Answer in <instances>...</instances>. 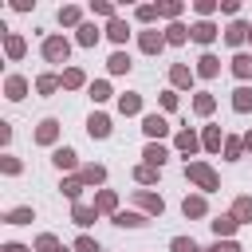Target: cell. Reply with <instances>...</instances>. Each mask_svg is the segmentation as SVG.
<instances>
[{
    "instance_id": "6da1fadb",
    "label": "cell",
    "mask_w": 252,
    "mask_h": 252,
    "mask_svg": "<svg viewBox=\"0 0 252 252\" xmlns=\"http://www.w3.org/2000/svg\"><path fill=\"white\" fill-rule=\"evenodd\" d=\"M185 177H189V181H197L201 189H217V173H213L209 165H201V161L185 165Z\"/></svg>"
},
{
    "instance_id": "7a4b0ae2",
    "label": "cell",
    "mask_w": 252,
    "mask_h": 252,
    "mask_svg": "<svg viewBox=\"0 0 252 252\" xmlns=\"http://www.w3.org/2000/svg\"><path fill=\"white\" fill-rule=\"evenodd\" d=\"M67 51H71V47H67V39H59V35H51V39L43 43V55H47L51 63H59V59H67Z\"/></svg>"
},
{
    "instance_id": "3957f363",
    "label": "cell",
    "mask_w": 252,
    "mask_h": 252,
    "mask_svg": "<svg viewBox=\"0 0 252 252\" xmlns=\"http://www.w3.org/2000/svg\"><path fill=\"white\" fill-rule=\"evenodd\" d=\"M87 130H91L94 138H106V134H110V118H106V114H91V122H87Z\"/></svg>"
},
{
    "instance_id": "277c9868",
    "label": "cell",
    "mask_w": 252,
    "mask_h": 252,
    "mask_svg": "<svg viewBox=\"0 0 252 252\" xmlns=\"http://www.w3.org/2000/svg\"><path fill=\"white\" fill-rule=\"evenodd\" d=\"M142 130H146L150 138H158V134H165V118H158V114H146V122H142Z\"/></svg>"
},
{
    "instance_id": "5b68a950",
    "label": "cell",
    "mask_w": 252,
    "mask_h": 252,
    "mask_svg": "<svg viewBox=\"0 0 252 252\" xmlns=\"http://www.w3.org/2000/svg\"><path fill=\"white\" fill-rule=\"evenodd\" d=\"M189 35H193V39H197V43H209V39H213V35H217V28H213V24H205V20H201V24H197V28H193V32H189Z\"/></svg>"
},
{
    "instance_id": "8992f818",
    "label": "cell",
    "mask_w": 252,
    "mask_h": 252,
    "mask_svg": "<svg viewBox=\"0 0 252 252\" xmlns=\"http://www.w3.org/2000/svg\"><path fill=\"white\" fill-rule=\"evenodd\" d=\"M232 106H236L240 114H244V110H252V91H248V87H240V91L232 94Z\"/></svg>"
},
{
    "instance_id": "52a82bcc",
    "label": "cell",
    "mask_w": 252,
    "mask_h": 252,
    "mask_svg": "<svg viewBox=\"0 0 252 252\" xmlns=\"http://www.w3.org/2000/svg\"><path fill=\"white\" fill-rule=\"evenodd\" d=\"M248 32H252V28H248V24H240V20H236V24H232V28H228V32H224V39H228V43H240V39H244V35H248Z\"/></svg>"
},
{
    "instance_id": "ba28073f",
    "label": "cell",
    "mask_w": 252,
    "mask_h": 252,
    "mask_svg": "<svg viewBox=\"0 0 252 252\" xmlns=\"http://www.w3.org/2000/svg\"><path fill=\"white\" fill-rule=\"evenodd\" d=\"M197 71H201L205 79H213V75L220 71V63H217V55H201V67H197Z\"/></svg>"
},
{
    "instance_id": "9c48e42d",
    "label": "cell",
    "mask_w": 252,
    "mask_h": 252,
    "mask_svg": "<svg viewBox=\"0 0 252 252\" xmlns=\"http://www.w3.org/2000/svg\"><path fill=\"white\" fill-rule=\"evenodd\" d=\"M138 106H142L138 94H122V98H118V110H122V114H138Z\"/></svg>"
},
{
    "instance_id": "30bf717a",
    "label": "cell",
    "mask_w": 252,
    "mask_h": 252,
    "mask_svg": "<svg viewBox=\"0 0 252 252\" xmlns=\"http://www.w3.org/2000/svg\"><path fill=\"white\" fill-rule=\"evenodd\" d=\"M110 71H114V75H122V71H130V55H122V51H114V55H110Z\"/></svg>"
},
{
    "instance_id": "8fae6325",
    "label": "cell",
    "mask_w": 252,
    "mask_h": 252,
    "mask_svg": "<svg viewBox=\"0 0 252 252\" xmlns=\"http://www.w3.org/2000/svg\"><path fill=\"white\" fill-rule=\"evenodd\" d=\"M165 158H169V154H165V146H146V161H150V165H161Z\"/></svg>"
},
{
    "instance_id": "7c38bea8",
    "label": "cell",
    "mask_w": 252,
    "mask_h": 252,
    "mask_svg": "<svg viewBox=\"0 0 252 252\" xmlns=\"http://www.w3.org/2000/svg\"><path fill=\"white\" fill-rule=\"evenodd\" d=\"M55 165H59V169H71V165H75V150H67V146L55 150Z\"/></svg>"
},
{
    "instance_id": "4fadbf2b",
    "label": "cell",
    "mask_w": 252,
    "mask_h": 252,
    "mask_svg": "<svg viewBox=\"0 0 252 252\" xmlns=\"http://www.w3.org/2000/svg\"><path fill=\"white\" fill-rule=\"evenodd\" d=\"M181 209H185V217H201V213H205V201H201V197H185Z\"/></svg>"
},
{
    "instance_id": "5bb4252c",
    "label": "cell",
    "mask_w": 252,
    "mask_h": 252,
    "mask_svg": "<svg viewBox=\"0 0 252 252\" xmlns=\"http://www.w3.org/2000/svg\"><path fill=\"white\" fill-rule=\"evenodd\" d=\"M236 224H240V220H236V217H217V220H213V232H217V236H220V232H232V228H236Z\"/></svg>"
},
{
    "instance_id": "9a60e30c",
    "label": "cell",
    "mask_w": 252,
    "mask_h": 252,
    "mask_svg": "<svg viewBox=\"0 0 252 252\" xmlns=\"http://www.w3.org/2000/svg\"><path fill=\"white\" fill-rule=\"evenodd\" d=\"M232 71H236L240 79H248V75H252V59H248V55H236V59H232Z\"/></svg>"
},
{
    "instance_id": "2e32d148",
    "label": "cell",
    "mask_w": 252,
    "mask_h": 252,
    "mask_svg": "<svg viewBox=\"0 0 252 252\" xmlns=\"http://www.w3.org/2000/svg\"><path fill=\"white\" fill-rule=\"evenodd\" d=\"M232 217H236V220H252V201H248V197H240V201H236V209H232Z\"/></svg>"
},
{
    "instance_id": "e0dca14e",
    "label": "cell",
    "mask_w": 252,
    "mask_h": 252,
    "mask_svg": "<svg viewBox=\"0 0 252 252\" xmlns=\"http://www.w3.org/2000/svg\"><path fill=\"white\" fill-rule=\"evenodd\" d=\"M55 126H59L55 118H47V122H39V134H35V138H39V142H51V138H55Z\"/></svg>"
},
{
    "instance_id": "ac0fdd59",
    "label": "cell",
    "mask_w": 252,
    "mask_h": 252,
    "mask_svg": "<svg viewBox=\"0 0 252 252\" xmlns=\"http://www.w3.org/2000/svg\"><path fill=\"white\" fill-rule=\"evenodd\" d=\"M177 146H181L185 154H193V150H197V138H193V130H181V134H177Z\"/></svg>"
},
{
    "instance_id": "d6986e66",
    "label": "cell",
    "mask_w": 252,
    "mask_h": 252,
    "mask_svg": "<svg viewBox=\"0 0 252 252\" xmlns=\"http://www.w3.org/2000/svg\"><path fill=\"white\" fill-rule=\"evenodd\" d=\"M185 35H189V32H185L181 24H169V32H165V39H169V43H185Z\"/></svg>"
},
{
    "instance_id": "ffe728a7",
    "label": "cell",
    "mask_w": 252,
    "mask_h": 252,
    "mask_svg": "<svg viewBox=\"0 0 252 252\" xmlns=\"http://www.w3.org/2000/svg\"><path fill=\"white\" fill-rule=\"evenodd\" d=\"M161 43H165V39H161L158 32H146V35H142V47H146V51H158Z\"/></svg>"
},
{
    "instance_id": "44dd1931",
    "label": "cell",
    "mask_w": 252,
    "mask_h": 252,
    "mask_svg": "<svg viewBox=\"0 0 252 252\" xmlns=\"http://www.w3.org/2000/svg\"><path fill=\"white\" fill-rule=\"evenodd\" d=\"M114 224H122V228H126V224H130V228H138V224H142V217H138V213H118V217H114Z\"/></svg>"
},
{
    "instance_id": "7402d4cb",
    "label": "cell",
    "mask_w": 252,
    "mask_h": 252,
    "mask_svg": "<svg viewBox=\"0 0 252 252\" xmlns=\"http://www.w3.org/2000/svg\"><path fill=\"white\" fill-rule=\"evenodd\" d=\"M169 248H173V252H201V248H197L193 240H185V236H173V244H169Z\"/></svg>"
},
{
    "instance_id": "603a6c76",
    "label": "cell",
    "mask_w": 252,
    "mask_h": 252,
    "mask_svg": "<svg viewBox=\"0 0 252 252\" xmlns=\"http://www.w3.org/2000/svg\"><path fill=\"white\" fill-rule=\"evenodd\" d=\"M126 35H130V32H126V24H122V20H110V39H118V43H122Z\"/></svg>"
},
{
    "instance_id": "cb8c5ba5",
    "label": "cell",
    "mask_w": 252,
    "mask_h": 252,
    "mask_svg": "<svg viewBox=\"0 0 252 252\" xmlns=\"http://www.w3.org/2000/svg\"><path fill=\"white\" fill-rule=\"evenodd\" d=\"M94 39H98V32H94L91 24H83V28H79V43H87V47H91Z\"/></svg>"
},
{
    "instance_id": "d4e9b609",
    "label": "cell",
    "mask_w": 252,
    "mask_h": 252,
    "mask_svg": "<svg viewBox=\"0 0 252 252\" xmlns=\"http://www.w3.org/2000/svg\"><path fill=\"white\" fill-rule=\"evenodd\" d=\"M205 146H209V150H220V130H217V126L205 130Z\"/></svg>"
},
{
    "instance_id": "484cf974",
    "label": "cell",
    "mask_w": 252,
    "mask_h": 252,
    "mask_svg": "<svg viewBox=\"0 0 252 252\" xmlns=\"http://www.w3.org/2000/svg\"><path fill=\"white\" fill-rule=\"evenodd\" d=\"M138 201L150 209V213H161V197H150V193H138Z\"/></svg>"
},
{
    "instance_id": "4316f807",
    "label": "cell",
    "mask_w": 252,
    "mask_h": 252,
    "mask_svg": "<svg viewBox=\"0 0 252 252\" xmlns=\"http://www.w3.org/2000/svg\"><path fill=\"white\" fill-rule=\"evenodd\" d=\"M8 98H24V79H8Z\"/></svg>"
},
{
    "instance_id": "83f0119b",
    "label": "cell",
    "mask_w": 252,
    "mask_h": 252,
    "mask_svg": "<svg viewBox=\"0 0 252 252\" xmlns=\"http://www.w3.org/2000/svg\"><path fill=\"white\" fill-rule=\"evenodd\" d=\"M75 220H79V224H91V220H94V209H83V205H75Z\"/></svg>"
},
{
    "instance_id": "f1b7e54d",
    "label": "cell",
    "mask_w": 252,
    "mask_h": 252,
    "mask_svg": "<svg viewBox=\"0 0 252 252\" xmlns=\"http://www.w3.org/2000/svg\"><path fill=\"white\" fill-rule=\"evenodd\" d=\"M75 252H98V244H94L91 236H79V240H75Z\"/></svg>"
},
{
    "instance_id": "f546056e",
    "label": "cell",
    "mask_w": 252,
    "mask_h": 252,
    "mask_svg": "<svg viewBox=\"0 0 252 252\" xmlns=\"http://www.w3.org/2000/svg\"><path fill=\"white\" fill-rule=\"evenodd\" d=\"M189 79H193V75H189V67H173V83H177V87H185Z\"/></svg>"
},
{
    "instance_id": "4dcf8cb0",
    "label": "cell",
    "mask_w": 252,
    "mask_h": 252,
    "mask_svg": "<svg viewBox=\"0 0 252 252\" xmlns=\"http://www.w3.org/2000/svg\"><path fill=\"white\" fill-rule=\"evenodd\" d=\"M106 94H110V87H106V83H94V87H91V98H94V102H102Z\"/></svg>"
},
{
    "instance_id": "1f68e13d",
    "label": "cell",
    "mask_w": 252,
    "mask_h": 252,
    "mask_svg": "<svg viewBox=\"0 0 252 252\" xmlns=\"http://www.w3.org/2000/svg\"><path fill=\"white\" fill-rule=\"evenodd\" d=\"M8 220L12 224H24V220H32V209H16V213H8Z\"/></svg>"
},
{
    "instance_id": "d6a6232c",
    "label": "cell",
    "mask_w": 252,
    "mask_h": 252,
    "mask_svg": "<svg viewBox=\"0 0 252 252\" xmlns=\"http://www.w3.org/2000/svg\"><path fill=\"white\" fill-rule=\"evenodd\" d=\"M39 252H63V248L55 244V236H39Z\"/></svg>"
},
{
    "instance_id": "836d02e7",
    "label": "cell",
    "mask_w": 252,
    "mask_h": 252,
    "mask_svg": "<svg viewBox=\"0 0 252 252\" xmlns=\"http://www.w3.org/2000/svg\"><path fill=\"white\" fill-rule=\"evenodd\" d=\"M24 51V39L20 35H8V55H20Z\"/></svg>"
},
{
    "instance_id": "e575fe53",
    "label": "cell",
    "mask_w": 252,
    "mask_h": 252,
    "mask_svg": "<svg viewBox=\"0 0 252 252\" xmlns=\"http://www.w3.org/2000/svg\"><path fill=\"white\" fill-rule=\"evenodd\" d=\"M79 83H83V71H67L63 75V87H79Z\"/></svg>"
},
{
    "instance_id": "d590c367",
    "label": "cell",
    "mask_w": 252,
    "mask_h": 252,
    "mask_svg": "<svg viewBox=\"0 0 252 252\" xmlns=\"http://www.w3.org/2000/svg\"><path fill=\"white\" fill-rule=\"evenodd\" d=\"M213 110V98L209 94H197V114H209Z\"/></svg>"
},
{
    "instance_id": "8d00e7d4",
    "label": "cell",
    "mask_w": 252,
    "mask_h": 252,
    "mask_svg": "<svg viewBox=\"0 0 252 252\" xmlns=\"http://www.w3.org/2000/svg\"><path fill=\"white\" fill-rule=\"evenodd\" d=\"M83 177H87V181H102V165H87Z\"/></svg>"
},
{
    "instance_id": "74e56055",
    "label": "cell",
    "mask_w": 252,
    "mask_h": 252,
    "mask_svg": "<svg viewBox=\"0 0 252 252\" xmlns=\"http://www.w3.org/2000/svg\"><path fill=\"white\" fill-rule=\"evenodd\" d=\"M55 87H59V83H55V79H51V75H43V79H39V91H43V94H51V91H55Z\"/></svg>"
},
{
    "instance_id": "f35d334b",
    "label": "cell",
    "mask_w": 252,
    "mask_h": 252,
    "mask_svg": "<svg viewBox=\"0 0 252 252\" xmlns=\"http://www.w3.org/2000/svg\"><path fill=\"white\" fill-rule=\"evenodd\" d=\"M59 20H63V24H75V20H79V12H75V8H63V12H59Z\"/></svg>"
},
{
    "instance_id": "ab89813d",
    "label": "cell",
    "mask_w": 252,
    "mask_h": 252,
    "mask_svg": "<svg viewBox=\"0 0 252 252\" xmlns=\"http://www.w3.org/2000/svg\"><path fill=\"white\" fill-rule=\"evenodd\" d=\"M154 177H158L154 165H142V169H138V181H154Z\"/></svg>"
},
{
    "instance_id": "60d3db41",
    "label": "cell",
    "mask_w": 252,
    "mask_h": 252,
    "mask_svg": "<svg viewBox=\"0 0 252 252\" xmlns=\"http://www.w3.org/2000/svg\"><path fill=\"white\" fill-rule=\"evenodd\" d=\"M158 12H161V16H177V12H181V4H161Z\"/></svg>"
},
{
    "instance_id": "b9f144b4",
    "label": "cell",
    "mask_w": 252,
    "mask_h": 252,
    "mask_svg": "<svg viewBox=\"0 0 252 252\" xmlns=\"http://www.w3.org/2000/svg\"><path fill=\"white\" fill-rule=\"evenodd\" d=\"M220 252H240V244H220Z\"/></svg>"
},
{
    "instance_id": "7bdbcfd3",
    "label": "cell",
    "mask_w": 252,
    "mask_h": 252,
    "mask_svg": "<svg viewBox=\"0 0 252 252\" xmlns=\"http://www.w3.org/2000/svg\"><path fill=\"white\" fill-rule=\"evenodd\" d=\"M244 146H252V134H248V138H244Z\"/></svg>"
},
{
    "instance_id": "ee69618b",
    "label": "cell",
    "mask_w": 252,
    "mask_h": 252,
    "mask_svg": "<svg viewBox=\"0 0 252 252\" xmlns=\"http://www.w3.org/2000/svg\"><path fill=\"white\" fill-rule=\"evenodd\" d=\"M209 252H220V244H217V248H209Z\"/></svg>"
},
{
    "instance_id": "f6af8a7d",
    "label": "cell",
    "mask_w": 252,
    "mask_h": 252,
    "mask_svg": "<svg viewBox=\"0 0 252 252\" xmlns=\"http://www.w3.org/2000/svg\"><path fill=\"white\" fill-rule=\"evenodd\" d=\"M248 35H252V32H248Z\"/></svg>"
}]
</instances>
